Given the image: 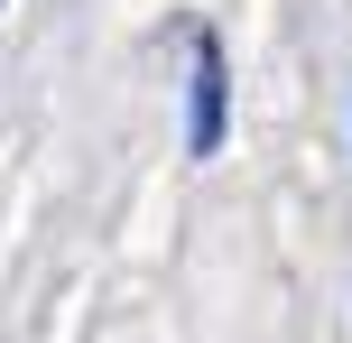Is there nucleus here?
Instances as JSON below:
<instances>
[{
    "label": "nucleus",
    "instance_id": "f257e3e1",
    "mask_svg": "<svg viewBox=\"0 0 352 343\" xmlns=\"http://www.w3.org/2000/svg\"><path fill=\"white\" fill-rule=\"evenodd\" d=\"M232 140V74H223V37L195 28L186 37V158H223Z\"/></svg>",
    "mask_w": 352,
    "mask_h": 343
}]
</instances>
